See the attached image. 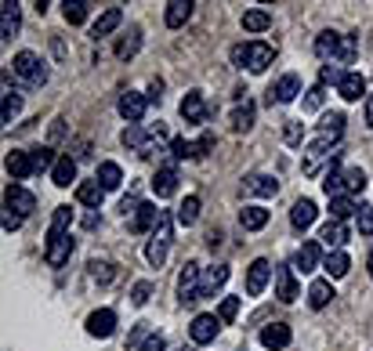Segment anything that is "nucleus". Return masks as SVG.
Masks as SVG:
<instances>
[{"label": "nucleus", "mask_w": 373, "mask_h": 351, "mask_svg": "<svg viewBox=\"0 0 373 351\" xmlns=\"http://www.w3.org/2000/svg\"><path fill=\"white\" fill-rule=\"evenodd\" d=\"M268 94H275V102H279V105H290V102L297 98V94H301V76H297V73L279 76V80H275V87H272Z\"/></svg>", "instance_id": "nucleus-15"}, {"label": "nucleus", "mask_w": 373, "mask_h": 351, "mask_svg": "<svg viewBox=\"0 0 373 351\" xmlns=\"http://www.w3.org/2000/svg\"><path fill=\"white\" fill-rule=\"evenodd\" d=\"M268 25H272V15L268 11H261V8L243 11V29H246V33H265Z\"/></svg>", "instance_id": "nucleus-38"}, {"label": "nucleus", "mask_w": 373, "mask_h": 351, "mask_svg": "<svg viewBox=\"0 0 373 351\" xmlns=\"http://www.w3.org/2000/svg\"><path fill=\"white\" fill-rule=\"evenodd\" d=\"M145 105H149V98H145V94H138V91H123L120 102H116L120 116L127 120V123H138V120L145 116Z\"/></svg>", "instance_id": "nucleus-7"}, {"label": "nucleus", "mask_w": 373, "mask_h": 351, "mask_svg": "<svg viewBox=\"0 0 373 351\" xmlns=\"http://www.w3.org/2000/svg\"><path fill=\"white\" fill-rule=\"evenodd\" d=\"M120 142L127 145V149H145L149 145V138H145V131H142L138 123H127V131L120 134Z\"/></svg>", "instance_id": "nucleus-44"}, {"label": "nucleus", "mask_w": 373, "mask_h": 351, "mask_svg": "<svg viewBox=\"0 0 373 351\" xmlns=\"http://www.w3.org/2000/svg\"><path fill=\"white\" fill-rule=\"evenodd\" d=\"M283 142H287V145H301V142H304V127H301V120H290V123L283 127Z\"/></svg>", "instance_id": "nucleus-47"}, {"label": "nucleus", "mask_w": 373, "mask_h": 351, "mask_svg": "<svg viewBox=\"0 0 373 351\" xmlns=\"http://www.w3.org/2000/svg\"><path fill=\"white\" fill-rule=\"evenodd\" d=\"M69 253H73V236H47V250H44V258L51 268H62L69 261Z\"/></svg>", "instance_id": "nucleus-12"}, {"label": "nucleus", "mask_w": 373, "mask_h": 351, "mask_svg": "<svg viewBox=\"0 0 373 351\" xmlns=\"http://www.w3.org/2000/svg\"><path fill=\"white\" fill-rule=\"evenodd\" d=\"M337 47H340V33H333V29L319 33V40H316V54H319L323 62H333V58H337Z\"/></svg>", "instance_id": "nucleus-35"}, {"label": "nucleus", "mask_w": 373, "mask_h": 351, "mask_svg": "<svg viewBox=\"0 0 373 351\" xmlns=\"http://www.w3.org/2000/svg\"><path fill=\"white\" fill-rule=\"evenodd\" d=\"M51 181L58 188H69V181H76V159L73 156H58V163L51 167Z\"/></svg>", "instance_id": "nucleus-26"}, {"label": "nucleus", "mask_w": 373, "mask_h": 351, "mask_svg": "<svg viewBox=\"0 0 373 351\" xmlns=\"http://www.w3.org/2000/svg\"><path fill=\"white\" fill-rule=\"evenodd\" d=\"M304 109H308V113L323 109V87H319V84H316L312 91H304Z\"/></svg>", "instance_id": "nucleus-53"}, {"label": "nucleus", "mask_w": 373, "mask_h": 351, "mask_svg": "<svg viewBox=\"0 0 373 351\" xmlns=\"http://www.w3.org/2000/svg\"><path fill=\"white\" fill-rule=\"evenodd\" d=\"M138 47H142V29L134 25V29H127V37H123V40L116 44V58L127 62V58H134V54H138Z\"/></svg>", "instance_id": "nucleus-39"}, {"label": "nucleus", "mask_w": 373, "mask_h": 351, "mask_svg": "<svg viewBox=\"0 0 373 351\" xmlns=\"http://www.w3.org/2000/svg\"><path fill=\"white\" fill-rule=\"evenodd\" d=\"M87 268H91V279H98V282H113V275H116L109 261H91Z\"/></svg>", "instance_id": "nucleus-48"}, {"label": "nucleus", "mask_w": 373, "mask_h": 351, "mask_svg": "<svg viewBox=\"0 0 373 351\" xmlns=\"http://www.w3.org/2000/svg\"><path fill=\"white\" fill-rule=\"evenodd\" d=\"M160 214H163V210H156L152 203H142V207H138V214L131 217V232H138V236L152 232V229L160 225Z\"/></svg>", "instance_id": "nucleus-18"}, {"label": "nucleus", "mask_w": 373, "mask_h": 351, "mask_svg": "<svg viewBox=\"0 0 373 351\" xmlns=\"http://www.w3.org/2000/svg\"><path fill=\"white\" fill-rule=\"evenodd\" d=\"M236 315H239V297H225L222 308H217V318H222V323H232Z\"/></svg>", "instance_id": "nucleus-50"}, {"label": "nucleus", "mask_w": 373, "mask_h": 351, "mask_svg": "<svg viewBox=\"0 0 373 351\" xmlns=\"http://www.w3.org/2000/svg\"><path fill=\"white\" fill-rule=\"evenodd\" d=\"M11 69H15V76L25 87H44L47 84V66H44V58L33 54V51H18L15 62H11Z\"/></svg>", "instance_id": "nucleus-3"}, {"label": "nucleus", "mask_w": 373, "mask_h": 351, "mask_svg": "<svg viewBox=\"0 0 373 351\" xmlns=\"http://www.w3.org/2000/svg\"><path fill=\"white\" fill-rule=\"evenodd\" d=\"M268 279H272V265H268L265 258H258V261L251 265V272H246V294H251V297L265 294Z\"/></svg>", "instance_id": "nucleus-13"}, {"label": "nucleus", "mask_w": 373, "mask_h": 351, "mask_svg": "<svg viewBox=\"0 0 373 351\" xmlns=\"http://www.w3.org/2000/svg\"><path fill=\"white\" fill-rule=\"evenodd\" d=\"M239 225H243L246 232L265 229V225H268V210H265V207H243V210H239Z\"/></svg>", "instance_id": "nucleus-33"}, {"label": "nucleus", "mask_w": 373, "mask_h": 351, "mask_svg": "<svg viewBox=\"0 0 373 351\" xmlns=\"http://www.w3.org/2000/svg\"><path fill=\"white\" fill-rule=\"evenodd\" d=\"M142 351H167V340H163V337H149V340L142 344Z\"/></svg>", "instance_id": "nucleus-57"}, {"label": "nucleus", "mask_w": 373, "mask_h": 351, "mask_svg": "<svg viewBox=\"0 0 373 351\" xmlns=\"http://www.w3.org/2000/svg\"><path fill=\"white\" fill-rule=\"evenodd\" d=\"M171 152H174L178 159H196V156H200L196 142H185V138H174V142H171Z\"/></svg>", "instance_id": "nucleus-45"}, {"label": "nucleus", "mask_w": 373, "mask_h": 351, "mask_svg": "<svg viewBox=\"0 0 373 351\" xmlns=\"http://www.w3.org/2000/svg\"><path fill=\"white\" fill-rule=\"evenodd\" d=\"M217 330H222V318L217 315H196L189 326V337H193V344H210L217 337Z\"/></svg>", "instance_id": "nucleus-11"}, {"label": "nucleus", "mask_w": 373, "mask_h": 351, "mask_svg": "<svg viewBox=\"0 0 373 351\" xmlns=\"http://www.w3.org/2000/svg\"><path fill=\"white\" fill-rule=\"evenodd\" d=\"M294 272H301V275H308V272H316L319 265H323V246L319 243H304L297 253H294Z\"/></svg>", "instance_id": "nucleus-9"}, {"label": "nucleus", "mask_w": 373, "mask_h": 351, "mask_svg": "<svg viewBox=\"0 0 373 351\" xmlns=\"http://www.w3.org/2000/svg\"><path fill=\"white\" fill-rule=\"evenodd\" d=\"M73 217H76V214H73L69 207H54L47 236H69V225H73Z\"/></svg>", "instance_id": "nucleus-36"}, {"label": "nucleus", "mask_w": 373, "mask_h": 351, "mask_svg": "<svg viewBox=\"0 0 373 351\" xmlns=\"http://www.w3.org/2000/svg\"><path fill=\"white\" fill-rule=\"evenodd\" d=\"M366 268H369V279H373V250H369V261H366Z\"/></svg>", "instance_id": "nucleus-60"}, {"label": "nucleus", "mask_w": 373, "mask_h": 351, "mask_svg": "<svg viewBox=\"0 0 373 351\" xmlns=\"http://www.w3.org/2000/svg\"><path fill=\"white\" fill-rule=\"evenodd\" d=\"M178 225H185V229H189V225H196V217H200V196H185V203L178 207Z\"/></svg>", "instance_id": "nucleus-40"}, {"label": "nucleus", "mask_w": 373, "mask_h": 351, "mask_svg": "<svg viewBox=\"0 0 373 351\" xmlns=\"http://www.w3.org/2000/svg\"><path fill=\"white\" fill-rule=\"evenodd\" d=\"M345 185H348V192H366V171H359V167L345 171Z\"/></svg>", "instance_id": "nucleus-46"}, {"label": "nucleus", "mask_w": 373, "mask_h": 351, "mask_svg": "<svg viewBox=\"0 0 373 351\" xmlns=\"http://www.w3.org/2000/svg\"><path fill=\"white\" fill-rule=\"evenodd\" d=\"M340 80H345L340 66H323V69H319V87H326V84H340Z\"/></svg>", "instance_id": "nucleus-52"}, {"label": "nucleus", "mask_w": 373, "mask_h": 351, "mask_svg": "<svg viewBox=\"0 0 373 351\" xmlns=\"http://www.w3.org/2000/svg\"><path fill=\"white\" fill-rule=\"evenodd\" d=\"M246 192L268 200V196H275V192H279V181H275L272 174H251V178H246Z\"/></svg>", "instance_id": "nucleus-29"}, {"label": "nucleus", "mask_w": 373, "mask_h": 351, "mask_svg": "<svg viewBox=\"0 0 373 351\" xmlns=\"http://www.w3.org/2000/svg\"><path fill=\"white\" fill-rule=\"evenodd\" d=\"M352 214H355V200H352V196L330 200V221H348Z\"/></svg>", "instance_id": "nucleus-41"}, {"label": "nucleus", "mask_w": 373, "mask_h": 351, "mask_svg": "<svg viewBox=\"0 0 373 351\" xmlns=\"http://www.w3.org/2000/svg\"><path fill=\"white\" fill-rule=\"evenodd\" d=\"M113 330H116V311L113 308H98V311L87 315V333L91 337L105 340V337H113Z\"/></svg>", "instance_id": "nucleus-8"}, {"label": "nucleus", "mask_w": 373, "mask_h": 351, "mask_svg": "<svg viewBox=\"0 0 373 351\" xmlns=\"http://www.w3.org/2000/svg\"><path fill=\"white\" fill-rule=\"evenodd\" d=\"M4 167H8V174H11L15 181H25L29 174H37V167H33V156H29V152H8Z\"/></svg>", "instance_id": "nucleus-20"}, {"label": "nucleus", "mask_w": 373, "mask_h": 351, "mask_svg": "<svg viewBox=\"0 0 373 351\" xmlns=\"http://www.w3.org/2000/svg\"><path fill=\"white\" fill-rule=\"evenodd\" d=\"M4 11H0V37L4 40H11V37H18V22H22V8L15 4V0H4L0 4Z\"/></svg>", "instance_id": "nucleus-16"}, {"label": "nucleus", "mask_w": 373, "mask_h": 351, "mask_svg": "<svg viewBox=\"0 0 373 351\" xmlns=\"http://www.w3.org/2000/svg\"><path fill=\"white\" fill-rule=\"evenodd\" d=\"M345 174L337 171V152L330 156V171H326V178H323V192L330 196V200H337V196H345Z\"/></svg>", "instance_id": "nucleus-27"}, {"label": "nucleus", "mask_w": 373, "mask_h": 351, "mask_svg": "<svg viewBox=\"0 0 373 351\" xmlns=\"http://www.w3.org/2000/svg\"><path fill=\"white\" fill-rule=\"evenodd\" d=\"M225 282H229V265H214V268H207V275H203V282H200V301L210 297L214 290H222Z\"/></svg>", "instance_id": "nucleus-24"}, {"label": "nucleus", "mask_w": 373, "mask_h": 351, "mask_svg": "<svg viewBox=\"0 0 373 351\" xmlns=\"http://www.w3.org/2000/svg\"><path fill=\"white\" fill-rule=\"evenodd\" d=\"M149 297H152V282H149V279L134 282V290H131V304H138V308H142Z\"/></svg>", "instance_id": "nucleus-51"}, {"label": "nucleus", "mask_w": 373, "mask_h": 351, "mask_svg": "<svg viewBox=\"0 0 373 351\" xmlns=\"http://www.w3.org/2000/svg\"><path fill=\"white\" fill-rule=\"evenodd\" d=\"M272 58H275V47H272V44H261V40H254V44H236V47H232V62H236V66H246L251 73H265V69L272 66Z\"/></svg>", "instance_id": "nucleus-2"}, {"label": "nucleus", "mask_w": 373, "mask_h": 351, "mask_svg": "<svg viewBox=\"0 0 373 351\" xmlns=\"http://www.w3.org/2000/svg\"><path fill=\"white\" fill-rule=\"evenodd\" d=\"M196 149H200V156H207V152L214 149V134H203V138L196 142Z\"/></svg>", "instance_id": "nucleus-58"}, {"label": "nucleus", "mask_w": 373, "mask_h": 351, "mask_svg": "<svg viewBox=\"0 0 373 351\" xmlns=\"http://www.w3.org/2000/svg\"><path fill=\"white\" fill-rule=\"evenodd\" d=\"M15 229H22V217L11 214V210H4V232H15Z\"/></svg>", "instance_id": "nucleus-56"}, {"label": "nucleus", "mask_w": 373, "mask_h": 351, "mask_svg": "<svg viewBox=\"0 0 373 351\" xmlns=\"http://www.w3.org/2000/svg\"><path fill=\"white\" fill-rule=\"evenodd\" d=\"M18 113H22V94H18V91H8V94H4V109H0V120L11 123Z\"/></svg>", "instance_id": "nucleus-43"}, {"label": "nucleus", "mask_w": 373, "mask_h": 351, "mask_svg": "<svg viewBox=\"0 0 373 351\" xmlns=\"http://www.w3.org/2000/svg\"><path fill=\"white\" fill-rule=\"evenodd\" d=\"M138 207H142V203H138V196H134V192L120 200V214H123V217H127V214L134 217V214H138Z\"/></svg>", "instance_id": "nucleus-55"}, {"label": "nucleus", "mask_w": 373, "mask_h": 351, "mask_svg": "<svg viewBox=\"0 0 373 351\" xmlns=\"http://www.w3.org/2000/svg\"><path fill=\"white\" fill-rule=\"evenodd\" d=\"M4 210H11V214H18V217H29V214L37 210V196L29 192V188H22V185H8Z\"/></svg>", "instance_id": "nucleus-6"}, {"label": "nucleus", "mask_w": 373, "mask_h": 351, "mask_svg": "<svg viewBox=\"0 0 373 351\" xmlns=\"http://www.w3.org/2000/svg\"><path fill=\"white\" fill-rule=\"evenodd\" d=\"M62 15H66L69 25H80V22H87V4L84 0H66V4H62Z\"/></svg>", "instance_id": "nucleus-42"}, {"label": "nucleus", "mask_w": 373, "mask_h": 351, "mask_svg": "<svg viewBox=\"0 0 373 351\" xmlns=\"http://www.w3.org/2000/svg\"><path fill=\"white\" fill-rule=\"evenodd\" d=\"M76 200H80L84 207H91V210H98L102 200H105V188H102L98 181H84V185H76Z\"/></svg>", "instance_id": "nucleus-32"}, {"label": "nucleus", "mask_w": 373, "mask_h": 351, "mask_svg": "<svg viewBox=\"0 0 373 351\" xmlns=\"http://www.w3.org/2000/svg\"><path fill=\"white\" fill-rule=\"evenodd\" d=\"M29 156H33V167H37V171H47V167H54V163H58L51 149H33Z\"/></svg>", "instance_id": "nucleus-49"}, {"label": "nucleus", "mask_w": 373, "mask_h": 351, "mask_svg": "<svg viewBox=\"0 0 373 351\" xmlns=\"http://www.w3.org/2000/svg\"><path fill=\"white\" fill-rule=\"evenodd\" d=\"M152 192H156V200H171L178 192V171L171 163L156 171V178H152Z\"/></svg>", "instance_id": "nucleus-17"}, {"label": "nucleus", "mask_w": 373, "mask_h": 351, "mask_svg": "<svg viewBox=\"0 0 373 351\" xmlns=\"http://www.w3.org/2000/svg\"><path fill=\"white\" fill-rule=\"evenodd\" d=\"M337 294H333V286H330V279H316L312 286H308V304H312L316 311H323L330 301H333Z\"/></svg>", "instance_id": "nucleus-30"}, {"label": "nucleus", "mask_w": 373, "mask_h": 351, "mask_svg": "<svg viewBox=\"0 0 373 351\" xmlns=\"http://www.w3.org/2000/svg\"><path fill=\"white\" fill-rule=\"evenodd\" d=\"M254 102H243L236 113H232V131L236 134H246V131H251V127H254Z\"/></svg>", "instance_id": "nucleus-37"}, {"label": "nucleus", "mask_w": 373, "mask_h": 351, "mask_svg": "<svg viewBox=\"0 0 373 351\" xmlns=\"http://www.w3.org/2000/svg\"><path fill=\"white\" fill-rule=\"evenodd\" d=\"M316 217H319V210H316V203H312V200H297V203L290 207V225H294L297 232H304Z\"/></svg>", "instance_id": "nucleus-22"}, {"label": "nucleus", "mask_w": 373, "mask_h": 351, "mask_svg": "<svg viewBox=\"0 0 373 351\" xmlns=\"http://www.w3.org/2000/svg\"><path fill=\"white\" fill-rule=\"evenodd\" d=\"M171 239H174V221H171V214H160V225L149 232V243H145V261H149L152 268H160V265L167 261Z\"/></svg>", "instance_id": "nucleus-1"}, {"label": "nucleus", "mask_w": 373, "mask_h": 351, "mask_svg": "<svg viewBox=\"0 0 373 351\" xmlns=\"http://www.w3.org/2000/svg\"><path fill=\"white\" fill-rule=\"evenodd\" d=\"M123 22V11L120 8H105L102 15H98V22L95 25H91V37H95V40H102V37H109L113 33V29Z\"/></svg>", "instance_id": "nucleus-28"}, {"label": "nucleus", "mask_w": 373, "mask_h": 351, "mask_svg": "<svg viewBox=\"0 0 373 351\" xmlns=\"http://www.w3.org/2000/svg\"><path fill=\"white\" fill-rule=\"evenodd\" d=\"M200 265L196 261H185L181 275H178V301L181 304H196L200 301Z\"/></svg>", "instance_id": "nucleus-5"}, {"label": "nucleus", "mask_w": 373, "mask_h": 351, "mask_svg": "<svg viewBox=\"0 0 373 351\" xmlns=\"http://www.w3.org/2000/svg\"><path fill=\"white\" fill-rule=\"evenodd\" d=\"M319 239H323V246L333 253V250H340V246L348 243V225H345V221H326L323 232H319Z\"/></svg>", "instance_id": "nucleus-21"}, {"label": "nucleus", "mask_w": 373, "mask_h": 351, "mask_svg": "<svg viewBox=\"0 0 373 351\" xmlns=\"http://www.w3.org/2000/svg\"><path fill=\"white\" fill-rule=\"evenodd\" d=\"M323 268H326V275H330V279H345V275H348V268H352V258H348L345 250H333L330 258L323 261Z\"/></svg>", "instance_id": "nucleus-34"}, {"label": "nucleus", "mask_w": 373, "mask_h": 351, "mask_svg": "<svg viewBox=\"0 0 373 351\" xmlns=\"http://www.w3.org/2000/svg\"><path fill=\"white\" fill-rule=\"evenodd\" d=\"M95 181L105 188V192H113V188H120V185H123V171H120V163H113V159H105V163H98V174H95Z\"/></svg>", "instance_id": "nucleus-31"}, {"label": "nucleus", "mask_w": 373, "mask_h": 351, "mask_svg": "<svg viewBox=\"0 0 373 351\" xmlns=\"http://www.w3.org/2000/svg\"><path fill=\"white\" fill-rule=\"evenodd\" d=\"M337 94L345 102H359L362 94H366V80H362V73H345V80L337 84Z\"/></svg>", "instance_id": "nucleus-25"}, {"label": "nucleus", "mask_w": 373, "mask_h": 351, "mask_svg": "<svg viewBox=\"0 0 373 351\" xmlns=\"http://www.w3.org/2000/svg\"><path fill=\"white\" fill-rule=\"evenodd\" d=\"M290 326L287 323H268L265 330H261V344L268 347V351H283V347H290Z\"/></svg>", "instance_id": "nucleus-14"}, {"label": "nucleus", "mask_w": 373, "mask_h": 351, "mask_svg": "<svg viewBox=\"0 0 373 351\" xmlns=\"http://www.w3.org/2000/svg\"><path fill=\"white\" fill-rule=\"evenodd\" d=\"M193 0H171V4H167V11H163V22L171 25V29H181L185 22H189L193 18Z\"/></svg>", "instance_id": "nucleus-23"}, {"label": "nucleus", "mask_w": 373, "mask_h": 351, "mask_svg": "<svg viewBox=\"0 0 373 351\" xmlns=\"http://www.w3.org/2000/svg\"><path fill=\"white\" fill-rule=\"evenodd\" d=\"M181 351H193V347H181Z\"/></svg>", "instance_id": "nucleus-61"}, {"label": "nucleus", "mask_w": 373, "mask_h": 351, "mask_svg": "<svg viewBox=\"0 0 373 351\" xmlns=\"http://www.w3.org/2000/svg\"><path fill=\"white\" fill-rule=\"evenodd\" d=\"M359 236H373V207L359 210Z\"/></svg>", "instance_id": "nucleus-54"}, {"label": "nucleus", "mask_w": 373, "mask_h": 351, "mask_svg": "<svg viewBox=\"0 0 373 351\" xmlns=\"http://www.w3.org/2000/svg\"><path fill=\"white\" fill-rule=\"evenodd\" d=\"M275 297L279 301H297L301 290H297V279H294V265H279L275 268Z\"/></svg>", "instance_id": "nucleus-10"}, {"label": "nucleus", "mask_w": 373, "mask_h": 351, "mask_svg": "<svg viewBox=\"0 0 373 351\" xmlns=\"http://www.w3.org/2000/svg\"><path fill=\"white\" fill-rule=\"evenodd\" d=\"M366 127H373V94H366Z\"/></svg>", "instance_id": "nucleus-59"}, {"label": "nucleus", "mask_w": 373, "mask_h": 351, "mask_svg": "<svg viewBox=\"0 0 373 351\" xmlns=\"http://www.w3.org/2000/svg\"><path fill=\"white\" fill-rule=\"evenodd\" d=\"M340 134H345V116H340V113H326V116L319 120V134H316L312 145H308V152H312V156H323L326 145H333Z\"/></svg>", "instance_id": "nucleus-4"}, {"label": "nucleus", "mask_w": 373, "mask_h": 351, "mask_svg": "<svg viewBox=\"0 0 373 351\" xmlns=\"http://www.w3.org/2000/svg\"><path fill=\"white\" fill-rule=\"evenodd\" d=\"M181 120L185 123H203L207 120V105H203V94L200 91H189L181 98Z\"/></svg>", "instance_id": "nucleus-19"}]
</instances>
